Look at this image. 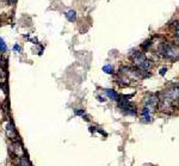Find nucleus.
I'll return each instance as SVG.
<instances>
[{"mask_svg": "<svg viewBox=\"0 0 179 166\" xmlns=\"http://www.w3.org/2000/svg\"><path fill=\"white\" fill-rule=\"evenodd\" d=\"M159 53L164 57L169 59V60H177L179 59V48L172 43H164L159 47Z\"/></svg>", "mask_w": 179, "mask_h": 166, "instance_id": "obj_1", "label": "nucleus"}, {"mask_svg": "<svg viewBox=\"0 0 179 166\" xmlns=\"http://www.w3.org/2000/svg\"><path fill=\"white\" fill-rule=\"evenodd\" d=\"M158 105H159V97L156 94H148L144 99V108L148 109L151 112H154V111L158 109Z\"/></svg>", "mask_w": 179, "mask_h": 166, "instance_id": "obj_2", "label": "nucleus"}, {"mask_svg": "<svg viewBox=\"0 0 179 166\" xmlns=\"http://www.w3.org/2000/svg\"><path fill=\"white\" fill-rule=\"evenodd\" d=\"M160 96L169 99V101L173 102V103H176L177 101H179V86H173V87L165 90L162 93H160Z\"/></svg>", "mask_w": 179, "mask_h": 166, "instance_id": "obj_3", "label": "nucleus"}, {"mask_svg": "<svg viewBox=\"0 0 179 166\" xmlns=\"http://www.w3.org/2000/svg\"><path fill=\"white\" fill-rule=\"evenodd\" d=\"M130 57H131L133 62L136 65V67H139L142 62H144L147 60L146 55L143 54L142 52H133V53H130Z\"/></svg>", "mask_w": 179, "mask_h": 166, "instance_id": "obj_4", "label": "nucleus"}, {"mask_svg": "<svg viewBox=\"0 0 179 166\" xmlns=\"http://www.w3.org/2000/svg\"><path fill=\"white\" fill-rule=\"evenodd\" d=\"M5 131H6V135H7L10 139H12V140L17 139V135H16V130H15V128H13L12 123H7V124L5 126Z\"/></svg>", "mask_w": 179, "mask_h": 166, "instance_id": "obj_5", "label": "nucleus"}, {"mask_svg": "<svg viewBox=\"0 0 179 166\" xmlns=\"http://www.w3.org/2000/svg\"><path fill=\"white\" fill-rule=\"evenodd\" d=\"M129 106H131V105H130V103H129L128 99H118V108L121 110L125 111Z\"/></svg>", "mask_w": 179, "mask_h": 166, "instance_id": "obj_6", "label": "nucleus"}, {"mask_svg": "<svg viewBox=\"0 0 179 166\" xmlns=\"http://www.w3.org/2000/svg\"><path fill=\"white\" fill-rule=\"evenodd\" d=\"M105 92H106V96L110 98V99H112V101H118L119 96H118V93H117L116 91H114V90L109 89V90H106Z\"/></svg>", "mask_w": 179, "mask_h": 166, "instance_id": "obj_7", "label": "nucleus"}, {"mask_svg": "<svg viewBox=\"0 0 179 166\" xmlns=\"http://www.w3.org/2000/svg\"><path fill=\"white\" fill-rule=\"evenodd\" d=\"M65 15H66V17H67V19H68L69 22H75V20H77V13H75V11H73V10H68Z\"/></svg>", "mask_w": 179, "mask_h": 166, "instance_id": "obj_8", "label": "nucleus"}, {"mask_svg": "<svg viewBox=\"0 0 179 166\" xmlns=\"http://www.w3.org/2000/svg\"><path fill=\"white\" fill-rule=\"evenodd\" d=\"M103 71H104L105 73H107V74H111L112 72H114V68H112V66L105 65L104 67H103Z\"/></svg>", "mask_w": 179, "mask_h": 166, "instance_id": "obj_9", "label": "nucleus"}, {"mask_svg": "<svg viewBox=\"0 0 179 166\" xmlns=\"http://www.w3.org/2000/svg\"><path fill=\"white\" fill-rule=\"evenodd\" d=\"M124 112L125 114H128V115H135V114H136V110H135L134 106H129Z\"/></svg>", "mask_w": 179, "mask_h": 166, "instance_id": "obj_10", "label": "nucleus"}, {"mask_svg": "<svg viewBox=\"0 0 179 166\" xmlns=\"http://www.w3.org/2000/svg\"><path fill=\"white\" fill-rule=\"evenodd\" d=\"M0 46H1V53L6 52V44H5V41H4V38H1V39H0Z\"/></svg>", "mask_w": 179, "mask_h": 166, "instance_id": "obj_11", "label": "nucleus"}, {"mask_svg": "<svg viewBox=\"0 0 179 166\" xmlns=\"http://www.w3.org/2000/svg\"><path fill=\"white\" fill-rule=\"evenodd\" d=\"M166 71H167V68H166V67H164V68H161L160 74H161V75H164V74L166 73Z\"/></svg>", "mask_w": 179, "mask_h": 166, "instance_id": "obj_12", "label": "nucleus"}, {"mask_svg": "<svg viewBox=\"0 0 179 166\" xmlns=\"http://www.w3.org/2000/svg\"><path fill=\"white\" fill-rule=\"evenodd\" d=\"M75 115H84V110L81 109V110H77L75 111Z\"/></svg>", "mask_w": 179, "mask_h": 166, "instance_id": "obj_13", "label": "nucleus"}, {"mask_svg": "<svg viewBox=\"0 0 179 166\" xmlns=\"http://www.w3.org/2000/svg\"><path fill=\"white\" fill-rule=\"evenodd\" d=\"M13 50H16V52H19V50H20V47L18 46V44H16V46L13 47Z\"/></svg>", "mask_w": 179, "mask_h": 166, "instance_id": "obj_14", "label": "nucleus"}, {"mask_svg": "<svg viewBox=\"0 0 179 166\" xmlns=\"http://www.w3.org/2000/svg\"><path fill=\"white\" fill-rule=\"evenodd\" d=\"M176 37H177V38H179V30H178V31H176Z\"/></svg>", "mask_w": 179, "mask_h": 166, "instance_id": "obj_15", "label": "nucleus"}, {"mask_svg": "<svg viewBox=\"0 0 179 166\" xmlns=\"http://www.w3.org/2000/svg\"><path fill=\"white\" fill-rule=\"evenodd\" d=\"M6 1H7L9 4H12V2H13V1H16V0H6Z\"/></svg>", "mask_w": 179, "mask_h": 166, "instance_id": "obj_16", "label": "nucleus"}, {"mask_svg": "<svg viewBox=\"0 0 179 166\" xmlns=\"http://www.w3.org/2000/svg\"><path fill=\"white\" fill-rule=\"evenodd\" d=\"M90 131H94V127H90Z\"/></svg>", "mask_w": 179, "mask_h": 166, "instance_id": "obj_17", "label": "nucleus"}]
</instances>
